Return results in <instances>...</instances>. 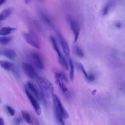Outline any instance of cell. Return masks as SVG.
Wrapping results in <instances>:
<instances>
[{
  "instance_id": "obj_1",
  "label": "cell",
  "mask_w": 125,
  "mask_h": 125,
  "mask_svg": "<svg viewBox=\"0 0 125 125\" xmlns=\"http://www.w3.org/2000/svg\"><path fill=\"white\" fill-rule=\"evenodd\" d=\"M36 82L44 98H49L53 94L54 88L51 83L42 77H38Z\"/></svg>"
},
{
  "instance_id": "obj_2",
  "label": "cell",
  "mask_w": 125,
  "mask_h": 125,
  "mask_svg": "<svg viewBox=\"0 0 125 125\" xmlns=\"http://www.w3.org/2000/svg\"><path fill=\"white\" fill-rule=\"evenodd\" d=\"M22 35L26 42L37 49L41 48L40 40L38 36L32 32H23Z\"/></svg>"
},
{
  "instance_id": "obj_3",
  "label": "cell",
  "mask_w": 125,
  "mask_h": 125,
  "mask_svg": "<svg viewBox=\"0 0 125 125\" xmlns=\"http://www.w3.org/2000/svg\"><path fill=\"white\" fill-rule=\"evenodd\" d=\"M22 67L25 73L30 78L36 80L38 77L37 73L30 64L26 62H23Z\"/></svg>"
},
{
  "instance_id": "obj_4",
  "label": "cell",
  "mask_w": 125,
  "mask_h": 125,
  "mask_svg": "<svg viewBox=\"0 0 125 125\" xmlns=\"http://www.w3.org/2000/svg\"><path fill=\"white\" fill-rule=\"evenodd\" d=\"M25 92L36 114L38 115H40L41 112V109L37 100L28 90L26 89Z\"/></svg>"
},
{
  "instance_id": "obj_5",
  "label": "cell",
  "mask_w": 125,
  "mask_h": 125,
  "mask_svg": "<svg viewBox=\"0 0 125 125\" xmlns=\"http://www.w3.org/2000/svg\"><path fill=\"white\" fill-rule=\"evenodd\" d=\"M27 85L28 88L36 99L39 101H41L43 97L39 88L30 81H28Z\"/></svg>"
},
{
  "instance_id": "obj_6",
  "label": "cell",
  "mask_w": 125,
  "mask_h": 125,
  "mask_svg": "<svg viewBox=\"0 0 125 125\" xmlns=\"http://www.w3.org/2000/svg\"><path fill=\"white\" fill-rule=\"evenodd\" d=\"M53 104L57 105L60 109L63 118L65 119L69 117L68 113L64 108L61 101L57 95L53 94L52 95Z\"/></svg>"
},
{
  "instance_id": "obj_7",
  "label": "cell",
  "mask_w": 125,
  "mask_h": 125,
  "mask_svg": "<svg viewBox=\"0 0 125 125\" xmlns=\"http://www.w3.org/2000/svg\"><path fill=\"white\" fill-rule=\"evenodd\" d=\"M71 30L74 35V42L75 43L78 39L80 30V26L78 21L76 20L71 19L70 21Z\"/></svg>"
},
{
  "instance_id": "obj_8",
  "label": "cell",
  "mask_w": 125,
  "mask_h": 125,
  "mask_svg": "<svg viewBox=\"0 0 125 125\" xmlns=\"http://www.w3.org/2000/svg\"><path fill=\"white\" fill-rule=\"evenodd\" d=\"M30 56L37 68L40 70L43 69V64L40 56L38 53L35 52H32L30 54Z\"/></svg>"
},
{
  "instance_id": "obj_9",
  "label": "cell",
  "mask_w": 125,
  "mask_h": 125,
  "mask_svg": "<svg viewBox=\"0 0 125 125\" xmlns=\"http://www.w3.org/2000/svg\"><path fill=\"white\" fill-rule=\"evenodd\" d=\"M57 33L59 41L63 52L66 55L69 56L70 54V50L68 44L59 33L57 32Z\"/></svg>"
},
{
  "instance_id": "obj_10",
  "label": "cell",
  "mask_w": 125,
  "mask_h": 125,
  "mask_svg": "<svg viewBox=\"0 0 125 125\" xmlns=\"http://www.w3.org/2000/svg\"><path fill=\"white\" fill-rule=\"evenodd\" d=\"M0 54L11 60L15 59L16 56L15 52L13 50L10 49H6L2 50L0 51Z\"/></svg>"
},
{
  "instance_id": "obj_11",
  "label": "cell",
  "mask_w": 125,
  "mask_h": 125,
  "mask_svg": "<svg viewBox=\"0 0 125 125\" xmlns=\"http://www.w3.org/2000/svg\"><path fill=\"white\" fill-rule=\"evenodd\" d=\"M54 114L57 122L58 125H65L63 120V117L57 106L53 104Z\"/></svg>"
},
{
  "instance_id": "obj_12",
  "label": "cell",
  "mask_w": 125,
  "mask_h": 125,
  "mask_svg": "<svg viewBox=\"0 0 125 125\" xmlns=\"http://www.w3.org/2000/svg\"><path fill=\"white\" fill-rule=\"evenodd\" d=\"M54 77L55 83L59 89L63 93H66L68 91V89L65 84L63 81V80L55 75Z\"/></svg>"
},
{
  "instance_id": "obj_13",
  "label": "cell",
  "mask_w": 125,
  "mask_h": 125,
  "mask_svg": "<svg viewBox=\"0 0 125 125\" xmlns=\"http://www.w3.org/2000/svg\"><path fill=\"white\" fill-rule=\"evenodd\" d=\"M13 9L8 8L3 10L0 14V21H2L8 17L12 13Z\"/></svg>"
},
{
  "instance_id": "obj_14",
  "label": "cell",
  "mask_w": 125,
  "mask_h": 125,
  "mask_svg": "<svg viewBox=\"0 0 125 125\" xmlns=\"http://www.w3.org/2000/svg\"><path fill=\"white\" fill-rule=\"evenodd\" d=\"M16 29L9 26H6L1 28L0 30V35L5 36L15 32Z\"/></svg>"
},
{
  "instance_id": "obj_15",
  "label": "cell",
  "mask_w": 125,
  "mask_h": 125,
  "mask_svg": "<svg viewBox=\"0 0 125 125\" xmlns=\"http://www.w3.org/2000/svg\"><path fill=\"white\" fill-rule=\"evenodd\" d=\"M0 66L4 69L10 70L12 69L14 67V64L12 63L6 61H1L0 62Z\"/></svg>"
},
{
  "instance_id": "obj_16",
  "label": "cell",
  "mask_w": 125,
  "mask_h": 125,
  "mask_svg": "<svg viewBox=\"0 0 125 125\" xmlns=\"http://www.w3.org/2000/svg\"><path fill=\"white\" fill-rule=\"evenodd\" d=\"M11 36H2L0 38V43L2 45H6L10 43L13 40Z\"/></svg>"
},
{
  "instance_id": "obj_17",
  "label": "cell",
  "mask_w": 125,
  "mask_h": 125,
  "mask_svg": "<svg viewBox=\"0 0 125 125\" xmlns=\"http://www.w3.org/2000/svg\"><path fill=\"white\" fill-rule=\"evenodd\" d=\"M21 113L23 117L27 123L30 125H32L33 122L30 114L22 110Z\"/></svg>"
},
{
  "instance_id": "obj_18",
  "label": "cell",
  "mask_w": 125,
  "mask_h": 125,
  "mask_svg": "<svg viewBox=\"0 0 125 125\" xmlns=\"http://www.w3.org/2000/svg\"><path fill=\"white\" fill-rule=\"evenodd\" d=\"M50 39L53 47L57 54L58 56L61 55L62 54L60 52L54 38L52 36H51L50 37Z\"/></svg>"
},
{
  "instance_id": "obj_19",
  "label": "cell",
  "mask_w": 125,
  "mask_h": 125,
  "mask_svg": "<svg viewBox=\"0 0 125 125\" xmlns=\"http://www.w3.org/2000/svg\"><path fill=\"white\" fill-rule=\"evenodd\" d=\"M59 62L61 65L66 70H67L69 69L68 63L64 58L62 55L58 56Z\"/></svg>"
},
{
  "instance_id": "obj_20",
  "label": "cell",
  "mask_w": 125,
  "mask_h": 125,
  "mask_svg": "<svg viewBox=\"0 0 125 125\" xmlns=\"http://www.w3.org/2000/svg\"><path fill=\"white\" fill-rule=\"evenodd\" d=\"M69 64L70 68V77L71 81H73L74 77V68L73 62L71 59L69 61Z\"/></svg>"
},
{
  "instance_id": "obj_21",
  "label": "cell",
  "mask_w": 125,
  "mask_h": 125,
  "mask_svg": "<svg viewBox=\"0 0 125 125\" xmlns=\"http://www.w3.org/2000/svg\"><path fill=\"white\" fill-rule=\"evenodd\" d=\"M74 51L75 54L79 57L82 58L83 56V52L79 47L78 46H75L74 48Z\"/></svg>"
},
{
  "instance_id": "obj_22",
  "label": "cell",
  "mask_w": 125,
  "mask_h": 125,
  "mask_svg": "<svg viewBox=\"0 0 125 125\" xmlns=\"http://www.w3.org/2000/svg\"><path fill=\"white\" fill-rule=\"evenodd\" d=\"M55 75L57 76L64 80L65 82L67 83L68 79L65 74L63 72L56 73Z\"/></svg>"
},
{
  "instance_id": "obj_23",
  "label": "cell",
  "mask_w": 125,
  "mask_h": 125,
  "mask_svg": "<svg viewBox=\"0 0 125 125\" xmlns=\"http://www.w3.org/2000/svg\"><path fill=\"white\" fill-rule=\"evenodd\" d=\"M76 65L78 68L82 71L86 77L87 78L88 75L87 74L83 64L81 63L77 62L76 63Z\"/></svg>"
},
{
  "instance_id": "obj_24",
  "label": "cell",
  "mask_w": 125,
  "mask_h": 125,
  "mask_svg": "<svg viewBox=\"0 0 125 125\" xmlns=\"http://www.w3.org/2000/svg\"><path fill=\"white\" fill-rule=\"evenodd\" d=\"M6 108L10 115L13 116L15 114V112L14 109L11 107L9 106H7Z\"/></svg>"
},
{
  "instance_id": "obj_25",
  "label": "cell",
  "mask_w": 125,
  "mask_h": 125,
  "mask_svg": "<svg viewBox=\"0 0 125 125\" xmlns=\"http://www.w3.org/2000/svg\"><path fill=\"white\" fill-rule=\"evenodd\" d=\"M88 81L90 82H93L94 81L95 79V77L93 74L88 75L86 78Z\"/></svg>"
},
{
  "instance_id": "obj_26",
  "label": "cell",
  "mask_w": 125,
  "mask_h": 125,
  "mask_svg": "<svg viewBox=\"0 0 125 125\" xmlns=\"http://www.w3.org/2000/svg\"><path fill=\"white\" fill-rule=\"evenodd\" d=\"M42 17L43 20L45 22L49 24H50L51 22L50 20L46 15L44 14L42 15Z\"/></svg>"
},
{
  "instance_id": "obj_27",
  "label": "cell",
  "mask_w": 125,
  "mask_h": 125,
  "mask_svg": "<svg viewBox=\"0 0 125 125\" xmlns=\"http://www.w3.org/2000/svg\"><path fill=\"white\" fill-rule=\"evenodd\" d=\"M14 122L15 124L19 125L20 124L21 122V120L19 117L15 118L14 120Z\"/></svg>"
},
{
  "instance_id": "obj_28",
  "label": "cell",
  "mask_w": 125,
  "mask_h": 125,
  "mask_svg": "<svg viewBox=\"0 0 125 125\" xmlns=\"http://www.w3.org/2000/svg\"><path fill=\"white\" fill-rule=\"evenodd\" d=\"M0 125H4L3 119L1 117H0Z\"/></svg>"
},
{
  "instance_id": "obj_29",
  "label": "cell",
  "mask_w": 125,
  "mask_h": 125,
  "mask_svg": "<svg viewBox=\"0 0 125 125\" xmlns=\"http://www.w3.org/2000/svg\"><path fill=\"white\" fill-rule=\"evenodd\" d=\"M6 1V0H1L0 1V5H2L4 4Z\"/></svg>"
},
{
  "instance_id": "obj_30",
  "label": "cell",
  "mask_w": 125,
  "mask_h": 125,
  "mask_svg": "<svg viewBox=\"0 0 125 125\" xmlns=\"http://www.w3.org/2000/svg\"><path fill=\"white\" fill-rule=\"evenodd\" d=\"M31 1V0H25L24 1L25 2L26 4H28Z\"/></svg>"
},
{
  "instance_id": "obj_31",
  "label": "cell",
  "mask_w": 125,
  "mask_h": 125,
  "mask_svg": "<svg viewBox=\"0 0 125 125\" xmlns=\"http://www.w3.org/2000/svg\"><path fill=\"white\" fill-rule=\"evenodd\" d=\"M96 92V90H94L92 92V94L93 95H94Z\"/></svg>"
},
{
  "instance_id": "obj_32",
  "label": "cell",
  "mask_w": 125,
  "mask_h": 125,
  "mask_svg": "<svg viewBox=\"0 0 125 125\" xmlns=\"http://www.w3.org/2000/svg\"><path fill=\"white\" fill-rule=\"evenodd\" d=\"M36 125H40L39 121L38 120H37V121H36Z\"/></svg>"
}]
</instances>
